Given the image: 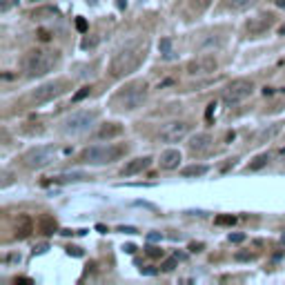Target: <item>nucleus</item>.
<instances>
[{"label":"nucleus","mask_w":285,"mask_h":285,"mask_svg":"<svg viewBox=\"0 0 285 285\" xmlns=\"http://www.w3.org/2000/svg\"><path fill=\"white\" fill-rule=\"evenodd\" d=\"M147 56V43H132L125 45L123 49H118L112 58L110 65V74L114 78H123V76H129L132 71H136L141 63Z\"/></svg>","instance_id":"f257e3e1"},{"label":"nucleus","mask_w":285,"mask_h":285,"mask_svg":"<svg viewBox=\"0 0 285 285\" xmlns=\"http://www.w3.org/2000/svg\"><path fill=\"white\" fill-rule=\"evenodd\" d=\"M60 60V54L56 49H32L23 60V67L27 71L29 78H38V76H45L58 65Z\"/></svg>","instance_id":"f03ea898"},{"label":"nucleus","mask_w":285,"mask_h":285,"mask_svg":"<svg viewBox=\"0 0 285 285\" xmlns=\"http://www.w3.org/2000/svg\"><path fill=\"white\" fill-rule=\"evenodd\" d=\"M147 98V82L145 80H136V82H129L125 89H121L116 96H114L112 105L121 112H134L145 103Z\"/></svg>","instance_id":"7ed1b4c3"},{"label":"nucleus","mask_w":285,"mask_h":285,"mask_svg":"<svg viewBox=\"0 0 285 285\" xmlns=\"http://www.w3.org/2000/svg\"><path fill=\"white\" fill-rule=\"evenodd\" d=\"M125 152H127L125 145H98V147L85 149L78 156V160L85 165H107L125 156Z\"/></svg>","instance_id":"20e7f679"},{"label":"nucleus","mask_w":285,"mask_h":285,"mask_svg":"<svg viewBox=\"0 0 285 285\" xmlns=\"http://www.w3.org/2000/svg\"><path fill=\"white\" fill-rule=\"evenodd\" d=\"M56 160V147L54 145H40V147L29 149L23 156V163L27 165L29 169H43L51 165Z\"/></svg>","instance_id":"39448f33"},{"label":"nucleus","mask_w":285,"mask_h":285,"mask_svg":"<svg viewBox=\"0 0 285 285\" xmlns=\"http://www.w3.org/2000/svg\"><path fill=\"white\" fill-rule=\"evenodd\" d=\"M96 118H98V112H94V110L91 112H76L63 121V132L71 134V136H74V134H82L94 125Z\"/></svg>","instance_id":"423d86ee"},{"label":"nucleus","mask_w":285,"mask_h":285,"mask_svg":"<svg viewBox=\"0 0 285 285\" xmlns=\"http://www.w3.org/2000/svg\"><path fill=\"white\" fill-rule=\"evenodd\" d=\"M67 89H69V82L67 80L45 82V85H40L32 94V103L34 105H43V103H49V101H54V98H58L60 94H65Z\"/></svg>","instance_id":"0eeeda50"},{"label":"nucleus","mask_w":285,"mask_h":285,"mask_svg":"<svg viewBox=\"0 0 285 285\" xmlns=\"http://www.w3.org/2000/svg\"><path fill=\"white\" fill-rule=\"evenodd\" d=\"M252 91H254L252 80H247V78L232 80L230 85L223 89V101H225L227 105H236V103L245 101L247 96H252Z\"/></svg>","instance_id":"6e6552de"},{"label":"nucleus","mask_w":285,"mask_h":285,"mask_svg":"<svg viewBox=\"0 0 285 285\" xmlns=\"http://www.w3.org/2000/svg\"><path fill=\"white\" fill-rule=\"evenodd\" d=\"M189 134V123L185 121H172L167 125H163V129L158 132V141L160 143H178L183 141Z\"/></svg>","instance_id":"1a4fd4ad"},{"label":"nucleus","mask_w":285,"mask_h":285,"mask_svg":"<svg viewBox=\"0 0 285 285\" xmlns=\"http://www.w3.org/2000/svg\"><path fill=\"white\" fill-rule=\"evenodd\" d=\"M216 67H219V63H216L214 56H199V58L187 63V74L189 76H207V74H214Z\"/></svg>","instance_id":"9d476101"},{"label":"nucleus","mask_w":285,"mask_h":285,"mask_svg":"<svg viewBox=\"0 0 285 285\" xmlns=\"http://www.w3.org/2000/svg\"><path fill=\"white\" fill-rule=\"evenodd\" d=\"M274 23H276L274 14H258L256 18H252L250 23L245 25V29H247V34L250 36H263Z\"/></svg>","instance_id":"9b49d317"},{"label":"nucleus","mask_w":285,"mask_h":285,"mask_svg":"<svg viewBox=\"0 0 285 285\" xmlns=\"http://www.w3.org/2000/svg\"><path fill=\"white\" fill-rule=\"evenodd\" d=\"M212 136L210 134H196L194 138H192V143H189V152L192 154H196V156H199V154H205V152H210L212 149Z\"/></svg>","instance_id":"f8f14e48"},{"label":"nucleus","mask_w":285,"mask_h":285,"mask_svg":"<svg viewBox=\"0 0 285 285\" xmlns=\"http://www.w3.org/2000/svg\"><path fill=\"white\" fill-rule=\"evenodd\" d=\"M152 165V158L149 156H141V158H134L123 167V176H134V174H141L143 169H147Z\"/></svg>","instance_id":"ddd939ff"},{"label":"nucleus","mask_w":285,"mask_h":285,"mask_svg":"<svg viewBox=\"0 0 285 285\" xmlns=\"http://www.w3.org/2000/svg\"><path fill=\"white\" fill-rule=\"evenodd\" d=\"M160 167L163 169H176L180 165V152L178 149H167V152L160 154Z\"/></svg>","instance_id":"4468645a"},{"label":"nucleus","mask_w":285,"mask_h":285,"mask_svg":"<svg viewBox=\"0 0 285 285\" xmlns=\"http://www.w3.org/2000/svg\"><path fill=\"white\" fill-rule=\"evenodd\" d=\"M34 232V223L32 219H29L27 214H23V216H18V221H16V232H14V238H27L29 234Z\"/></svg>","instance_id":"2eb2a0df"},{"label":"nucleus","mask_w":285,"mask_h":285,"mask_svg":"<svg viewBox=\"0 0 285 285\" xmlns=\"http://www.w3.org/2000/svg\"><path fill=\"white\" fill-rule=\"evenodd\" d=\"M121 134H123V127L118 125V123H107V125H103L101 129H98L96 136L103 138V141H105V138L110 141V138H116V136H121Z\"/></svg>","instance_id":"dca6fc26"},{"label":"nucleus","mask_w":285,"mask_h":285,"mask_svg":"<svg viewBox=\"0 0 285 285\" xmlns=\"http://www.w3.org/2000/svg\"><path fill=\"white\" fill-rule=\"evenodd\" d=\"M210 5H212V0H187V7H189V12L192 14H203V12H207L210 9Z\"/></svg>","instance_id":"f3484780"},{"label":"nucleus","mask_w":285,"mask_h":285,"mask_svg":"<svg viewBox=\"0 0 285 285\" xmlns=\"http://www.w3.org/2000/svg\"><path fill=\"white\" fill-rule=\"evenodd\" d=\"M254 3H256V0H225L227 9H232V12H245Z\"/></svg>","instance_id":"a211bd4d"},{"label":"nucleus","mask_w":285,"mask_h":285,"mask_svg":"<svg viewBox=\"0 0 285 285\" xmlns=\"http://www.w3.org/2000/svg\"><path fill=\"white\" fill-rule=\"evenodd\" d=\"M82 178H87L82 172H71V174H60V176H56L54 178V183H74V180H82Z\"/></svg>","instance_id":"6ab92c4d"},{"label":"nucleus","mask_w":285,"mask_h":285,"mask_svg":"<svg viewBox=\"0 0 285 285\" xmlns=\"http://www.w3.org/2000/svg\"><path fill=\"white\" fill-rule=\"evenodd\" d=\"M207 174V167L205 165H189V167L183 169V176L185 178H192V176H203Z\"/></svg>","instance_id":"aec40b11"},{"label":"nucleus","mask_w":285,"mask_h":285,"mask_svg":"<svg viewBox=\"0 0 285 285\" xmlns=\"http://www.w3.org/2000/svg\"><path fill=\"white\" fill-rule=\"evenodd\" d=\"M267 160H269L267 154H261V156H256L250 165H247V169H250V172H258L261 167H265V165H267Z\"/></svg>","instance_id":"412c9836"},{"label":"nucleus","mask_w":285,"mask_h":285,"mask_svg":"<svg viewBox=\"0 0 285 285\" xmlns=\"http://www.w3.org/2000/svg\"><path fill=\"white\" fill-rule=\"evenodd\" d=\"M54 230H56V221L51 219V216H45V219L40 221V232H43V234H51Z\"/></svg>","instance_id":"4be33fe9"},{"label":"nucleus","mask_w":285,"mask_h":285,"mask_svg":"<svg viewBox=\"0 0 285 285\" xmlns=\"http://www.w3.org/2000/svg\"><path fill=\"white\" fill-rule=\"evenodd\" d=\"M45 16H58V9H51V7H45V9H36V12L32 14V18L36 20H40V18H45Z\"/></svg>","instance_id":"5701e85b"},{"label":"nucleus","mask_w":285,"mask_h":285,"mask_svg":"<svg viewBox=\"0 0 285 285\" xmlns=\"http://www.w3.org/2000/svg\"><path fill=\"white\" fill-rule=\"evenodd\" d=\"M278 129H281L278 125H272L269 129H265V132H261V134H258V138H256V141H258V143H265V141H269V138H272L274 134H278Z\"/></svg>","instance_id":"b1692460"},{"label":"nucleus","mask_w":285,"mask_h":285,"mask_svg":"<svg viewBox=\"0 0 285 285\" xmlns=\"http://www.w3.org/2000/svg\"><path fill=\"white\" fill-rule=\"evenodd\" d=\"M236 223V216H216V225H234Z\"/></svg>","instance_id":"393cba45"},{"label":"nucleus","mask_w":285,"mask_h":285,"mask_svg":"<svg viewBox=\"0 0 285 285\" xmlns=\"http://www.w3.org/2000/svg\"><path fill=\"white\" fill-rule=\"evenodd\" d=\"M169 47H172V43H169L167 38H165V40H160V51H163V56H165V58H172V49H169Z\"/></svg>","instance_id":"a878e982"},{"label":"nucleus","mask_w":285,"mask_h":285,"mask_svg":"<svg viewBox=\"0 0 285 285\" xmlns=\"http://www.w3.org/2000/svg\"><path fill=\"white\" fill-rule=\"evenodd\" d=\"M16 5H18V0H0V12H9Z\"/></svg>","instance_id":"bb28decb"},{"label":"nucleus","mask_w":285,"mask_h":285,"mask_svg":"<svg viewBox=\"0 0 285 285\" xmlns=\"http://www.w3.org/2000/svg\"><path fill=\"white\" fill-rule=\"evenodd\" d=\"M89 94H91V87H82L80 91H76L74 94V101H82V98H87Z\"/></svg>","instance_id":"cd10ccee"},{"label":"nucleus","mask_w":285,"mask_h":285,"mask_svg":"<svg viewBox=\"0 0 285 285\" xmlns=\"http://www.w3.org/2000/svg\"><path fill=\"white\" fill-rule=\"evenodd\" d=\"M174 267H176V258H169V261L163 263V269H165V272H172Z\"/></svg>","instance_id":"c85d7f7f"},{"label":"nucleus","mask_w":285,"mask_h":285,"mask_svg":"<svg viewBox=\"0 0 285 285\" xmlns=\"http://www.w3.org/2000/svg\"><path fill=\"white\" fill-rule=\"evenodd\" d=\"M147 254L156 258V256H163V250H160V247H147Z\"/></svg>","instance_id":"c756f323"},{"label":"nucleus","mask_w":285,"mask_h":285,"mask_svg":"<svg viewBox=\"0 0 285 285\" xmlns=\"http://www.w3.org/2000/svg\"><path fill=\"white\" fill-rule=\"evenodd\" d=\"M76 29H78V32H87V23H85V18H78V20H76Z\"/></svg>","instance_id":"7c9ffc66"},{"label":"nucleus","mask_w":285,"mask_h":285,"mask_svg":"<svg viewBox=\"0 0 285 285\" xmlns=\"http://www.w3.org/2000/svg\"><path fill=\"white\" fill-rule=\"evenodd\" d=\"M38 36H40V40H49L51 38V34L45 32V29H43V32H38Z\"/></svg>","instance_id":"2f4dec72"},{"label":"nucleus","mask_w":285,"mask_h":285,"mask_svg":"<svg viewBox=\"0 0 285 285\" xmlns=\"http://www.w3.org/2000/svg\"><path fill=\"white\" fill-rule=\"evenodd\" d=\"M230 241H232V243H241V241H243V234H234V236H230Z\"/></svg>","instance_id":"473e14b6"},{"label":"nucleus","mask_w":285,"mask_h":285,"mask_svg":"<svg viewBox=\"0 0 285 285\" xmlns=\"http://www.w3.org/2000/svg\"><path fill=\"white\" fill-rule=\"evenodd\" d=\"M201 247H203V245H201V243H199V245H196V243H192V245H189V250H192V252H201Z\"/></svg>","instance_id":"72a5a7b5"},{"label":"nucleus","mask_w":285,"mask_h":285,"mask_svg":"<svg viewBox=\"0 0 285 285\" xmlns=\"http://www.w3.org/2000/svg\"><path fill=\"white\" fill-rule=\"evenodd\" d=\"M276 5L278 7H285V0H276Z\"/></svg>","instance_id":"f704fd0d"},{"label":"nucleus","mask_w":285,"mask_h":285,"mask_svg":"<svg viewBox=\"0 0 285 285\" xmlns=\"http://www.w3.org/2000/svg\"><path fill=\"white\" fill-rule=\"evenodd\" d=\"M278 32H281V34H285V25H283V27H281V29H278Z\"/></svg>","instance_id":"c9c22d12"},{"label":"nucleus","mask_w":285,"mask_h":285,"mask_svg":"<svg viewBox=\"0 0 285 285\" xmlns=\"http://www.w3.org/2000/svg\"><path fill=\"white\" fill-rule=\"evenodd\" d=\"M32 3H36V0H32Z\"/></svg>","instance_id":"e433bc0d"}]
</instances>
